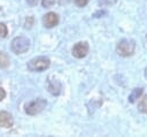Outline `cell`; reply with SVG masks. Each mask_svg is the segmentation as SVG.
Returning <instances> with one entry per match:
<instances>
[{
  "instance_id": "cell-1",
  "label": "cell",
  "mask_w": 147,
  "mask_h": 137,
  "mask_svg": "<svg viewBox=\"0 0 147 137\" xmlns=\"http://www.w3.org/2000/svg\"><path fill=\"white\" fill-rule=\"evenodd\" d=\"M134 50H136V43L132 40V39H122L117 43L116 45V52L118 55L121 56H130L134 53Z\"/></svg>"
},
{
  "instance_id": "cell-2",
  "label": "cell",
  "mask_w": 147,
  "mask_h": 137,
  "mask_svg": "<svg viewBox=\"0 0 147 137\" xmlns=\"http://www.w3.org/2000/svg\"><path fill=\"white\" fill-rule=\"evenodd\" d=\"M51 64V61L46 56H37L28 62V69L30 71H44Z\"/></svg>"
},
{
  "instance_id": "cell-3",
  "label": "cell",
  "mask_w": 147,
  "mask_h": 137,
  "mask_svg": "<svg viewBox=\"0 0 147 137\" xmlns=\"http://www.w3.org/2000/svg\"><path fill=\"white\" fill-rule=\"evenodd\" d=\"M30 47V40L25 37H16L11 40V51L15 54H23Z\"/></svg>"
},
{
  "instance_id": "cell-4",
  "label": "cell",
  "mask_w": 147,
  "mask_h": 137,
  "mask_svg": "<svg viewBox=\"0 0 147 137\" xmlns=\"http://www.w3.org/2000/svg\"><path fill=\"white\" fill-rule=\"evenodd\" d=\"M46 105H47V101L45 99H42V98L36 99L25 106V113L29 115H37L44 111Z\"/></svg>"
},
{
  "instance_id": "cell-5",
  "label": "cell",
  "mask_w": 147,
  "mask_h": 137,
  "mask_svg": "<svg viewBox=\"0 0 147 137\" xmlns=\"http://www.w3.org/2000/svg\"><path fill=\"white\" fill-rule=\"evenodd\" d=\"M88 53V44L86 41H78L72 47V55L77 59H82L86 56Z\"/></svg>"
},
{
  "instance_id": "cell-6",
  "label": "cell",
  "mask_w": 147,
  "mask_h": 137,
  "mask_svg": "<svg viewBox=\"0 0 147 137\" xmlns=\"http://www.w3.org/2000/svg\"><path fill=\"white\" fill-rule=\"evenodd\" d=\"M57 23H59V16L53 12H49L42 16V24L45 28H53L57 25Z\"/></svg>"
},
{
  "instance_id": "cell-7",
  "label": "cell",
  "mask_w": 147,
  "mask_h": 137,
  "mask_svg": "<svg viewBox=\"0 0 147 137\" xmlns=\"http://www.w3.org/2000/svg\"><path fill=\"white\" fill-rule=\"evenodd\" d=\"M14 123V119L8 112H0V127L1 128H10Z\"/></svg>"
},
{
  "instance_id": "cell-8",
  "label": "cell",
  "mask_w": 147,
  "mask_h": 137,
  "mask_svg": "<svg viewBox=\"0 0 147 137\" xmlns=\"http://www.w3.org/2000/svg\"><path fill=\"white\" fill-rule=\"evenodd\" d=\"M48 91L53 96H57L61 92V83L57 79H51L48 81Z\"/></svg>"
},
{
  "instance_id": "cell-9",
  "label": "cell",
  "mask_w": 147,
  "mask_h": 137,
  "mask_svg": "<svg viewBox=\"0 0 147 137\" xmlns=\"http://www.w3.org/2000/svg\"><path fill=\"white\" fill-rule=\"evenodd\" d=\"M142 92H144V90L141 89V87H136V89H133L132 90V92L129 94V101L130 102H136L140 97H141V94H142Z\"/></svg>"
},
{
  "instance_id": "cell-10",
  "label": "cell",
  "mask_w": 147,
  "mask_h": 137,
  "mask_svg": "<svg viewBox=\"0 0 147 137\" xmlns=\"http://www.w3.org/2000/svg\"><path fill=\"white\" fill-rule=\"evenodd\" d=\"M138 111L140 113L147 114V94H145L138 102Z\"/></svg>"
},
{
  "instance_id": "cell-11",
  "label": "cell",
  "mask_w": 147,
  "mask_h": 137,
  "mask_svg": "<svg viewBox=\"0 0 147 137\" xmlns=\"http://www.w3.org/2000/svg\"><path fill=\"white\" fill-rule=\"evenodd\" d=\"M10 63V59L9 56L3 53V52H0V68H7Z\"/></svg>"
},
{
  "instance_id": "cell-12",
  "label": "cell",
  "mask_w": 147,
  "mask_h": 137,
  "mask_svg": "<svg viewBox=\"0 0 147 137\" xmlns=\"http://www.w3.org/2000/svg\"><path fill=\"white\" fill-rule=\"evenodd\" d=\"M8 33V30H7V26L5 23H1L0 22V38H5Z\"/></svg>"
},
{
  "instance_id": "cell-13",
  "label": "cell",
  "mask_w": 147,
  "mask_h": 137,
  "mask_svg": "<svg viewBox=\"0 0 147 137\" xmlns=\"http://www.w3.org/2000/svg\"><path fill=\"white\" fill-rule=\"evenodd\" d=\"M117 0H99L100 6H113L116 3Z\"/></svg>"
},
{
  "instance_id": "cell-14",
  "label": "cell",
  "mask_w": 147,
  "mask_h": 137,
  "mask_svg": "<svg viewBox=\"0 0 147 137\" xmlns=\"http://www.w3.org/2000/svg\"><path fill=\"white\" fill-rule=\"evenodd\" d=\"M41 3H42V7L49 8V7H52V6L55 3V0H42Z\"/></svg>"
},
{
  "instance_id": "cell-15",
  "label": "cell",
  "mask_w": 147,
  "mask_h": 137,
  "mask_svg": "<svg viewBox=\"0 0 147 137\" xmlns=\"http://www.w3.org/2000/svg\"><path fill=\"white\" fill-rule=\"evenodd\" d=\"M87 2H88V0H75V3L78 7H84L87 5Z\"/></svg>"
},
{
  "instance_id": "cell-16",
  "label": "cell",
  "mask_w": 147,
  "mask_h": 137,
  "mask_svg": "<svg viewBox=\"0 0 147 137\" xmlns=\"http://www.w3.org/2000/svg\"><path fill=\"white\" fill-rule=\"evenodd\" d=\"M32 22H33V18H32V17H29V18H26V21H25V24H24V28H25V29H30V28H31V24H32Z\"/></svg>"
},
{
  "instance_id": "cell-17",
  "label": "cell",
  "mask_w": 147,
  "mask_h": 137,
  "mask_svg": "<svg viewBox=\"0 0 147 137\" xmlns=\"http://www.w3.org/2000/svg\"><path fill=\"white\" fill-rule=\"evenodd\" d=\"M105 15H107V12H105V10H99V12H96V13H94V17H102V16H105Z\"/></svg>"
},
{
  "instance_id": "cell-18",
  "label": "cell",
  "mask_w": 147,
  "mask_h": 137,
  "mask_svg": "<svg viewBox=\"0 0 147 137\" xmlns=\"http://www.w3.org/2000/svg\"><path fill=\"white\" fill-rule=\"evenodd\" d=\"M5 97H6V91L3 90L2 86H0V101H2L5 99Z\"/></svg>"
},
{
  "instance_id": "cell-19",
  "label": "cell",
  "mask_w": 147,
  "mask_h": 137,
  "mask_svg": "<svg viewBox=\"0 0 147 137\" xmlns=\"http://www.w3.org/2000/svg\"><path fill=\"white\" fill-rule=\"evenodd\" d=\"M26 2H28V5H30V6H36V5L38 3V0H26Z\"/></svg>"
},
{
  "instance_id": "cell-20",
  "label": "cell",
  "mask_w": 147,
  "mask_h": 137,
  "mask_svg": "<svg viewBox=\"0 0 147 137\" xmlns=\"http://www.w3.org/2000/svg\"><path fill=\"white\" fill-rule=\"evenodd\" d=\"M145 77H146V78H147V68H146V69H145Z\"/></svg>"
},
{
  "instance_id": "cell-21",
  "label": "cell",
  "mask_w": 147,
  "mask_h": 137,
  "mask_svg": "<svg viewBox=\"0 0 147 137\" xmlns=\"http://www.w3.org/2000/svg\"><path fill=\"white\" fill-rule=\"evenodd\" d=\"M146 39H147V35H146Z\"/></svg>"
}]
</instances>
